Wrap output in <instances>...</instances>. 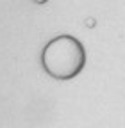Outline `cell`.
Segmentation results:
<instances>
[{
    "label": "cell",
    "mask_w": 125,
    "mask_h": 128,
    "mask_svg": "<svg viewBox=\"0 0 125 128\" xmlns=\"http://www.w3.org/2000/svg\"><path fill=\"white\" fill-rule=\"evenodd\" d=\"M82 62L84 52L81 44L70 38H61L46 50V68L59 78L73 76L82 68Z\"/></svg>",
    "instance_id": "cell-1"
}]
</instances>
